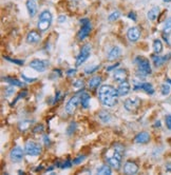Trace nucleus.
<instances>
[{
  "instance_id": "1",
  "label": "nucleus",
  "mask_w": 171,
  "mask_h": 175,
  "mask_svg": "<svg viewBox=\"0 0 171 175\" xmlns=\"http://www.w3.org/2000/svg\"><path fill=\"white\" fill-rule=\"evenodd\" d=\"M117 89H115L111 84H104L98 90V98L103 106L108 108H112L117 102L118 97Z\"/></svg>"
},
{
  "instance_id": "2",
  "label": "nucleus",
  "mask_w": 171,
  "mask_h": 175,
  "mask_svg": "<svg viewBox=\"0 0 171 175\" xmlns=\"http://www.w3.org/2000/svg\"><path fill=\"white\" fill-rule=\"evenodd\" d=\"M52 14L50 11L44 10L40 13L39 18H38V23H37V27L39 31L41 32H46L47 30H49V28L51 27L52 24Z\"/></svg>"
},
{
  "instance_id": "3",
  "label": "nucleus",
  "mask_w": 171,
  "mask_h": 175,
  "mask_svg": "<svg viewBox=\"0 0 171 175\" xmlns=\"http://www.w3.org/2000/svg\"><path fill=\"white\" fill-rule=\"evenodd\" d=\"M135 63L137 65V73L139 75L147 76L151 73V65L148 59L139 56V57L135 58Z\"/></svg>"
},
{
  "instance_id": "4",
  "label": "nucleus",
  "mask_w": 171,
  "mask_h": 175,
  "mask_svg": "<svg viewBox=\"0 0 171 175\" xmlns=\"http://www.w3.org/2000/svg\"><path fill=\"white\" fill-rule=\"evenodd\" d=\"M80 99H82V94H77L74 95L73 97L69 99V101L66 105V112L69 115H73L75 113V111L77 110L78 105L80 103Z\"/></svg>"
},
{
  "instance_id": "5",
  "label": "nucleus",
  "mask_w": 171,
  "mask_h": 175,
  "mask_svg": "<svg viewBox=\"0 0 171 175\" xmlns=\"http://www.w3.org/2000/svg\"><path fill=\"white\" fill-rule=\"evenodd\" d=\"M25 151L28 156H38L41 154V146L35 141L28 140L25 146Z\"/></svg>"
},
{
  "instance_id": "6",
  "label": "nucleus",
  "mask_w": 171,
  "mask_h": 175,
  "mask_svg": "<svg viewBox=\"0 0 171 175\" xmlns=\"http://www.w3.org/2000/svg\"><path fill=\"white\" fill-rule=\"evenodd\" d=\"M80 23H82V28H80L79 32L77 33V39L79 40V41H82V40L87 38L90 35L92 27L89 19H82L80 20Z\"/></svg>"
},
{
  "instance_id": "7",
  "label": "nucleus",
  "mask_w": 171,
  "mask_h": 175,
  "mask_svg": "<svg viewBox=\"0 0 171 175\" xmlns=\"http://www.w3.org/2000/svg\"><path fill=\"white\" fill-rule=\"evenodd\" d=\"M91 44L87 43L85 44L84 47L82 48L80 50L79 54H78L77 58H76V67H79V65H82V63L85 62L86 60H87L88 58L90 57V55H91Z\"/></svg>"
},
{
  "instance_id": "8",
  "label": "nucleus",
  "mask_w": 171,
  "mask_h": 175,
  "mask_svg": "<svg viewBox=\"0 0 171 175\" xmlns=\"http://www.w3.org/2000/svg\"><path fill=\"white\" fill-rule=\"evenodd\" d=\"M122 155H123V153L114 151V154L107 158L108 165L110 166L111 168H113V169L118 170L120 168V165H122Z\"/></svg>"
},
{
  "instance_id": "9",
  "label": "nucleus",
  "mask_w": 171,
  "mask_h": 175,
  "mask_svg": "<svg viewBox=\"0 0 171 175\" xmlns=\"http://www.w3.org/2000/svg\"><path fill=\"white\" fill-rule=\"evenodd\" d=\"M25 151H23L22 148H20V147H18V146L14 147V148L11 150V152H10V155H9L11 162H20L21 160L23 159V155H25Z\"/></svg>"
},
{
  "instance_id": "10",
  "label": "nucleus",
  "mask_w": 171,
  "mask_h": 175,
  "mask_svg": "<svg viewBox=\"0 0 171 175\" xmlns=\"http://www.w3.org/2000/svg\"><path fill=\"white\" fill-rule=\"evenodd\" d=\"M141 105V100L139 97H130L127 98L124 102V108L129 112H133V111L137 110Z\"/></svg>"
},
{
  "instance_id": "11",
  "label": "nucleus",
  "mask_w": 171,
  "mask_h": 175,
  "mask_svg": "<svg viewBox=\"0 0 171 175\" xmlns=\"http://www.w3.org/2000/svg\"><path fill=\"white\" fill-rule=\"evenodd\" d=\"M48 65H49V62H48L47 60H41V59H34V60L31 61L30 65H30V68L34 69L35 71L41 73V72H44V71L47 70Z\"/></svg>"
},
{
  "instance_id": "12",
  "label": "nucleus",
  "mask_w": 171,
  "mask_h": 175,
  "mask_svg": "<svg viewBox=\"0 0 171 175\" xmlns=\"http://www.w3.org/2000/svg\"><path fill=\"white\" fill-rule=\"evenodd\" d=\"M127 37L131 42L137 41V40L139 39V37H141V31H139V29L137 27L130 28L127 32Z\"/></svg>"
},
{
  "instance_id": "13",
  "label": "nucleus",
  "mask_w": 171,
  "mask_h": 175,
  "mask_svg": "<svg viewBox=\"0 0 171 175\" xmlns=\"http://www.w3.org/2000/svg\"><path fill=\"white\" fill-rule=\"evenodd\" d=\"M124 171L126 174H136L139 172V166L133 162H126L125 166H124Z\"/></svg>"
},
{
  "instance_id": "14",
  "label": "nucleus",
  "mask_w": 171,
  "mask_h": 175,
  "mask_svg": "<svg viewBox=\"0 0 171 175\" xmlns=\"http://www.w3.org/2000/svg\"><path fill=\"white\" fill-rule=\"evenodd\" d=\"M127 77H128V73L124 69H116L113 72V78L117 82L125 81V80H127Z\"/></svg>"
},
{
  "instance_id": "15",
  "label": "nucleus",
  "mask_w": 171,
  "mask_h": 175,
  "mask_svg": "<svg viewBox=\"0 0 171 175\" xmlns=\"http://www.w3.org/2000/svg\"><path fill=\"white\" fill-rule=\"evenodd\" d=\"M130 90H131V86H130V84L127 81V80L120 82V86H118V88H117L118 95H120V96L127 95V94L130 92Z\"/></svg>"
},
{
  "instance_id": "16",
  "label": "nucleus",
  "mask_w": 171,
  "mask_h": 175,
  "mask_svg": "<svg viewBox=\"0 0 171 175\" xmlns=\"http://www.w3.org/2000/svg\"><path fill=\"white\" fill-rule=\"evenodd\" d=\"M149 140H150V134L146 131L139 133L134 138V143H141V145H142V143H147Z\"/></svg>"
},
{
  "instance_id": "17",
  "label": "nucleus",
  "mask_w": 171,
  "mask_h": 175,
  "mask_svg": "<svg viewBox=\"0 0 171 175\" xmlns=\"http://www.w3.org/2000/svg\"><path fill=\"white\" fill-rule=\"evenodd\" d=\"M120 56H122V50H120V48H118V47H113L108 53V60L114 61L120 58Z\"/></svg>"
},
{
  "instance_id": "18",
  "label": "nucleus",
  "mask_w": 171,
  "mask_h": 175,
  "mask_svg": "<svg viewBox=\"0 0 171 175\" xmlns=\"http://www.w3.org/2000/svg\"><path fill=\"white\" fill-rule=\"evenodd\" d=\"M40 34L37 32V31H31L28 32V34L27 35V42L28 43H37L38 41L40 40Z\"/></svg>"
},
{
  "instance_id": "19",
  "label": "nucleus",
  "mask_w": 171,
  "mask_h": 175,
  "mask_svg": "<svg viewBox=\"0 0 171 175\" xmlns=\"http://www.w3.org/2000/svg\"><path fill=\"white\" fill-rule=\"evenodd\" d=\"M25 4H27V9L30 17H34L37 14V4L35 2V0H28Z\"/></svg>"
},
{
  "instance_id": "20",
  "label": "nucleus",
  "mask_w": 171,
  "mask_h": 175,
  "mask_svg": "<svg viewBox=\"0 0 171 175\" xmlns=\"http://www.w3.org/2000/svg\"><path fill=\"white\" fill-rule=\"evenodd\" d=\"M101 82V76H93L92 78H90L89 82H88V86H89L90 89L94 90L96 88H98V86Z\"/></svg>"
},
{
  "instance_id": "21",
  "label": "nucleus",
  "mask_w": 171,
  "mask_h": 175,
  "mask_svg": "<svg viewBox=\"0 0 171 175\" xmlns=\"http://www.w3.org/2000/svg\"><path fill=\"white\" fill-rule=\"evenodd\" d=\"M158 14H160V8H158V6H153V8L148 12L147 17H148V19L150 21H154L158 18Z\"/></svg>"
},
{
  "instance_id": "22",
  "label": "nucleus",
  "mask_w": 171,
  "mask_h": 175,
  "mask_svg": "<svg viewBox=\"0 0 171 175\" xmlns=\"http://www.w3.org/2000/svg\"><path fill=\"white\" fill-rule=\"evenodd\" d=\"M170 58V55H166V56H153L152 59H153V62L156 67H160V65H163L165 61H167L168 59Z\"/></svg>"
},
{
  "instance_id": "23",
  "label": "nucleus",
  "mask_w": 171,
  "mask_h": 175,
  "mask_svg": "<svg viewBox=\"0 0 171 175\" xmlns=\"http://www.w3.org/2000/svg\"><path fill=\"white\" fill-rule=\"evenodd\" d=\"M31 126H32V121H30V120H22V121H20L18 124V129L21 132H25L30 129Z\"/></svg>"
},
{
  "instance_id": "24",
  "label": "nucleus",
  "mask_w": 171,
  "mask_h": 175,
  "mask_svg": "<svg viewBox=\"0 0 171 175\" xmlns=\"http://www.w3.org/2000/svg\"><path fill=\"white\" fill-rule=\"evenodd\" d=\"M3 80L8 84H12L13 87H23L22 81H19L18 79H15V78L12 77H3Z\"/></svg>"
},
{
  "instance_id": "25",
  "label": "nucleus",
  "mask_w": 171,
  "mask_h": 175,
  "mask_svg": "<svg viewBox=\"0 0 171 175\" xmlns=\"http://www.w3.org/2000/svg\"><path fill=\"white\" fill-rule=\"evenodd\" d=\"M89 102H90V95L88 93H82V99H80V103L82 107L84 109L89 108Z\"/></svg>"
},
{
  "instance_id": "26",
  "label": "nucleus",
  "mask_w": 171,
  "mask_h": 175,
  "mask_svg": "<svg viewBox=\"0 0 171 175\" xmlns=\"http://www.w3.org/2000/svg\"><path fill=\"white\" fill-rule=\"evenodd\" d=\"M97 174L111 175V174H112V170H111L110 166H101L99 169H97Z\"/></svg>"
},
{
  "instance_id": "27",
  "label": "nucleus",
  "mask_w": 171,
  "mask_h": 175,
  "mask_svg": "<svg viewBox=\"0 0 171 175\" xmlns=\"http://www.w3.org/2000/svg\"><path fill=\"white\" fill-rule=\"evenodd\" d=\"M153 51L156 54H160L163 51V43L160 39H155L153 41Z\"/></svg>"
},
{
  "instance_id": "28",
  "label": "nucleus",
  "mask_w": 171,
  "mask_h": 175,
  "mask_svg": "<svg viewBox=\"0 0 171 175\" xmlns=\"http://www.w3.org/2000/svg\"><path fill=\"white\" fill-rule=\"evenodd\" d=\"M141 89L144 90L146 93L148 94H153L154 93V89L152 87L151 84H148V82H144V84H141Z\"/></svg>"
},
{
  "instance_id": "29",
  "label": "nucleus",
  "mask_w": 171,
  "mask_h": 175,
  "mask_svg": "<svg viewBox=\"0 0 171 175\" xmlns=\"http://www.w3.org/2000/svg\"><path fill=\"white\" fill-rule=\"evenodd\" d=\"M163 31H164L165 34H170L171 33V17H169L167 20H166L165 24H164Z\"/></svg>"
},
{
  "instance_id": "30",
  "label": "nucleus",
  "mask_w": 171,
  "mask_h": 175,
  "mask_svg": "<svg viewBox=\"0 0 171 175\" xmlns=\"http://www.w3.org/2000/svg\"><path fill=\"white\" fill-rule=\"evenodd\" d=\"M120 17V13L118 11H115V12H112V13H111L110 15H109L108 20L110 21V22H113V21L117 20Z\"/></svg>"
},
{
  "instance_id": "31",
  "label": "nucleus",
  "mask_w": 171,
  "mask_h": 175,
  "mask_svg": "<svg viewBox=\"0 0 171 175\" xmlns=\"http://www.w3.org/2000/svg\"><path fill=\"white\" fill-rule=\"evenodd\" d=\"M99 118H101L104 122H108L109 120H110V114L107 113L106 111H101V112H99Z\"/></svg>"
},
{
  "instance_id": "32",
  "label": "nucleus",
  "mask_w": 171,
  "mask_h": 175,
  "mask_svg": "<svg viewBox=\"0 0 171 175\" xmlns=\"http://www.w3.org/2000/svg\"><path fill=\"white\" fill-rule=\"evenodd\" d=\"M170 87L168 86V82L167 84H164L163 86H162V94L163 95H165V96H167V95H169V93H170Z\"/></svg>"
},
{
  "instance_id": "33",
  "label": "nucleus",
  "mask_w": 171,
  "mask_h": 175,
  "mask_svg": "<svg viewBox=\"0 0 171 175\" xmlns=\"http://www.w3.org/2000/svg\"><path fill=\"white\" fill-rule=\"evenodd\" d=\"M85 158H86V156H84V155H79V156H77V157H76L75 159L73 160V164H74V165L80 164V162H84Z\"/></svg>"
},
{
  "instance_id": "34",
  "label": "nucleus",
  "mask_w": 171,
  "mask_h": 175,
  "mask_svg": "<svg viewBox=\"0 0 171 175\" xmlns=\"http://www.w3.org/2000/svg\"><path fill=\"white\" fill-rule=\"evenodd\" d=\"M6 60H9L10 62H13V63H16L18 65H23V61L22 60H18V59H12V58H8V57H4Z\"/></svg>"
},
{
  "instance_id": "35",
  "label": "nucleus",
  "mask_w": 171,
  "mask_h": 175,
  "mask_svg": "<svg viewBox=\"0 0 171 175\" xmlns=\"http://www.w3.org/2000/svg\"><path fill=\"white\" fill-rule=\"evenodd\" d=\"M98 69V65H95V67H92V68H88V69H86L85 70V72H86V74H91V73H94L95 71Z\"/></svg>"
},
{
  "instance_id": "36",
  "label": "nucleus",
  "mask_w": 171,
  "mask_h": 175,
  "mask_svg": "<svg viewBox=\"0 0 171 175\" xmlns=\"http://www.w3.org/2000/svg\"><path fill=\"white\" fill-rule=\"evenodd\" d=\"M165 121H166V126L169 130H171V115H167L165 118Z\"/></svg>"
},
{
  "instance_id": "37",
  "label": "nucleus",
  "mask_w": 171,
  "mask_h": 175,
  "mask_svg": "<svg viewBox=\"0 0 171 175\" xmlns=\"http://www.w3.org/2000/svg\"><path fill=\"white\" fill-rule=\"evenodd\" d=\"M72 164H73V162H71V160L68 159L66 162H63V164L60 166V168H61V169H66V168H70L71 166H72Z\"/></svg>"
},
{
  "instance_id": "38",
  "label": "nucleus",
  "mask_w": 171,
  "mask_h": 175,
  "mask_svg": "<svg viewBox=\"0 0 171 175\" xmlns=\"http://www.w3.org/2000/svg\"><path fill=\"white\" fill-rule=\"evenodd\" d=\"M75 128H76V124H75V122H71L70 127H69V129H68V134L73 133V132H74V130H75Z\"/></svg>"
},
{
  "instance_id": "39",
  "label": "nucleus",
  "mask_w": 171,
  "mask_h": 175,
  "mask_svg": "<svg viewBox=\"0 0 171 175\" xmlns=\"http://www.w3.org/2000/svg\"><path fill=\"white\" fill-rule=\"evenodd\" d=\"M42 130H44V126H42V125H37V126L34 128L33 132H34V133H38V132H42Z\"/></svg>"
},
{
  "instance_id": "40",
  "label": "nucleus",
  "mask_w": 171,
  "mask_h": 175,
  "mask_svg": "<svg viewBox=\"0 0 171 175\" xmlns=\"http://www.w3.org/2000/svg\"><path fill=\"white\" fill-rule=\"evenodd\" d=\"M22 78H23V79H25L27 82H34V81H36V80H37L36 78H28V77L25 76V75H22Z\"/></svg>"
},
{
  "instance_id": "41",
  "label": "nucleus",
  "mask_w": 171,
  "mask_h": 175,
  "mask_svg": "<svg viewBox=\"0 0 171 175\" xmlns=\"http://www.w3.org/2000/svg\"><path fill=\"white\" fill-rule=\"evenodd\" d=\"M128 17H129L130 19H132L133 21H136V15H135L134 12H130V13L128 14Z\"/></svg>"
},
{
  "instance_id": "42",
  "label": "nucleus",
  "mask_w": 171,
  "mask_h": 175,
  "mask_svg": "<svg viewBox=\"0 0 171 175\" xmlns=\"http://www.w3.org/2000/svg\"><path fill=\"white\" fill-rule=\"evenodd\" d=\"M14 93V89L13 88H8V89L6 90V95L8 96V95H11V94H13Z\"/></svg>"
},
{
  "instance_id": "43",
  "label": "nucleus",
  "mask_w": 171,
  "mask_h": 175,
  "mask_svg": "<svg viewBox=\"0 0 171 175\" xmlns=\"http://www.w3.org/2000/svg\"><path fill=\"white\" fill-rule=\"evenodd\" d=\"M84 86V82L82 81V80H77V82H75L74 84V87H82Z\"/></svg>"
},
{
  "instance_id": "44",
  "label": "nucleus",
  "mask_w": 171,
  "mask_h": 175,
  "mask_svg": "<svg viewBox=\"0 0 171 175\" xmlns=\"http://www.w3.org/2000/svg\"><path fill=\"white\" fill-rule=\"evenodd\" d=\"M166 170L171 173V162H168V164H166Z\"/></svg>"
},
{
  "instance_id": "45",
  "label": "nucleus",
  "mask_w": 171,
  "mask_h": 175,
  "mask_svg": "<svg viewBox=\"0 0 171 175\" xmlns=\"http://www.w3.org/2000/svg\"><path fill=\"white\" fill-rule=\"evenodd\" d=\"M74 73H75V70H69L68 71V75H69V76H71V75H74Z\"/></svg>"
},
{
  "instance_id": "46",
  "label": "nucleus",
  "mask_w": 171,
  "mask_h": 175,
  "mask_svg": "<svg viewBox=\"0 0 171 175\" xmlns=\"http://www.w3.org/2000/svg\"><path fill=\"white\" fill-rule=\"evenodd\" d=\"M66 20V16H60L59 17V22H63Z\"/></svg>"
},
{
  "instance_id": "47",
  "label": "nucleus",
  "mask_w": 171,
  "mask_h": 175,
  "mask_svg": "<svg viewBox=\"0 0 171 175\" xmlns=\"http://www.w3.org/2000/svg\"><path fill=\"white\" fill-rule=\"evenodd\" d=\"M118 67V63H116L115 65H113V67H110V68H108V71H110V70H112V69H115V68H117Z\"/></svg>"
},
{
  "instance_id": "48",
  "label": "nucleus",
  "mask_w": 171,
  "mask_h": 175,
  "mask_svg": "<svg viewBox=\"0 0 171 175\" xmlns=\"http://www.w3.org/2000/svg\"><path fill=\"white\" fill-rule=\"evenodd\" d=\"M44 143H49V137H44Z\"/></svg>"
},
{
  "instance_id": "49",
  "label": "nucleus",
  "mask_w": 171,
  "mask_h": 175,
  "mask_svg": "<svg viewBox=\"0 0 171 175\" xmlns=\"http://www.w3.org/2000/svg\"><path fill=\"white\" fill-rule=\"evenodd\" d=\"M155 126H158V127H161V122L160 121H156V125Z\"/></svg>"
},
{
  "instance_id": "50",
  "label": "nucleus",
  "mask_w": 171,
  "mask_h": 175,
  "mask_svg": "<svg viewBox=\"0 0 171 175\" xmlns=\"http://www.w3.org/2000/svg\"><path fill=\"white\" fill-rule=\"evenodd\" d=\"M167 82H168V84H171V80H170V79H167Z\"/></svg>"
},
{
  "instance_id": "51",
  "label": "nucleus",
  "mask_w": 171,
  "mask_h": 175,
  "mask_svg": "<svg viewBox=\"0 0 171 175\" xmlns=\"http://www.w3.org/2000/svg\"><path fill=\"white\" fill-rule=\"evenodd\" d=\"M163 1H165V2H170L171 0H163Z\"/></svg>"
}]
</instances>
